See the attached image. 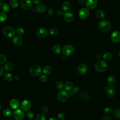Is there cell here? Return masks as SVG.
<instances>
[{
    "mask_svg": "<svg viewBox=\"0 0 120 120\" xmlns=\"http://www.w3.org/2000/svg\"><path fill=\"white\" fill-rule=\"evenodd\" d=\"M14 68L13 64L10 62L6 63L4 65V69L7 71H10L12 70Z\"/></svg>",
    "mask_w": 120,
    "mask_h": 120,
    "instance_id": "obj_24",
    "label": "cell"
},
{
    "mask_svg": "<svg viewBox=\"0 0 120 120\" xmlns=\"http://www.w3.org/2000/svg\"><path fill=\"white\" fill-rule=\"evenodd\" d=\"M16 33L18 36H22L25 33L24 29L22 27H19L16 30Z\"/></svg>",
    "mask_w": 120,
    "mask_h": 120,
    "instance_id": "obj_35",
    "label": "cell"
},
{
    "mask_svg": "<svg viewBox=\"0 0 120 120\" xmlns=\"http://www.w3.org/2000/svg\"><path fill=\"white\" fill-rule=\"evenodd\" d=\"M52 51L54 53L56 54H59L60 53L61 51V47L58 45H55L52 47Z\"/></svg>",
    "mask_w": 120,
    "mask_h": 120,
    "instance_id": "obj_28",
    "label": "cell"
},
{
    "mask_svg": "<svg viewBox=\"0 0 120 120\" xmlns=\"http://www.w3.org/2000/svg\"><path fill=\"white\" fill-rule=\"evenodd\" d=\"M7 61V58L3 54H0V64H3Z\"/></svg>",
    "mask_w": 120,
    "mask_h": 120,
    "instance_id": "obj_40",
    "label": "cell"
},
{
    "mask_svg": "<svg viewBox=\"0 0 120 120\" xmlns=\"http://www.w3.org/2000/svg\"><path fill=\"white\" fill-rule=\"evenodd\" d=\"M112 113L114 117L117 119H120V109H115L113 110Z\"/></svg>",
    "mask_w": 120,
    "mask_h": 120,
    "instance_id": "obj_36",
    "label": "cell"
},
{
    "mask_svg": "<svg viewBox=\"0 0 120 120\" xmlns=\"http://www.w3.org/2000/svg\"><path fill=\"white\" fill-rule=\"evenodd\" d=\"M1 9L3 12H8L10 10V7L9 4L6 2L3 3L1 6Z\"/></svg>",
    "mask_w": 120,
    "mask_h": 120,
    "instance_id": "obj_23",
    "label": "cell"
},
{
    "mask_svg": "<svg viewBox=\"0 0 120 120\" xmlns=\"http://www.w3.org/2000/svg\"><path fill=\"white\" fill-rule=\"evenodd\" d=\"M48 110V109L47 106H44L41 109V112H42V113L45 114L47 113Z\"/></svg>",
    "mask_w": 120,
    "mask_h": 120,
    "instance_id": "obj_45",
    "label": "cell"
},
{
    "mask_svg": "<svg viewBox=\"0 0 120 120\" xmlns=\"http://www.w3.org/2000/svg\"><path fill=\"white\" fill-rule=\"evenodd\" d=\"M78 2L80 4H83L85 3H86L85 2V0H78Z\"/></svg>",
    "mask_w": 120,
    "mask_h": 120,
    "instance_id": "obj_51",
    "label": "cell"
},
{
    "mask_svg": "<svg viewBox=\"0 0 120 120\" xmlns=\"http://www.w3.org/2000/svg\"><path fill=\"white\" fill-rule=\"evenodd\" d=\"M36 34L39 38H44L47 36V31L45 28L40 27L36 30Z\"/></svg>",
    "mask_w": 120,
    "mask_h": 120,
    "instance_id": "obj_7",
    "label": "cell"
},
{
    "mask_svg": "<svg viewBox=\"0 0 120 120\" xmlns=\"http://www.w3.org/2000/svg\"><path fill=\"white\" fill-rule=\"evenodd\" d=\"M74 48L70 45H65L62 49V54L66 56L71 55L74 52Z\"/></svg>",
    "mask_w": 120,
    "mask_h": 120,
    "instance_id": "obj_6",
    "label": "cell"
},
{
    "mask_svg": "<svg viewBox=\"0 0 120 120\" xmlns=\"http://www.w3.org/2000/svg\"><path fill=\"white\" fill-rule=\"evenodd\" d=\"M63 88L66 90L70 91L74 88V83L71 82H68L64 84Z\"/></svg>",
    "mask_w": 120,
    "mask_h": 120,
    "instance_id": "obj_21",
    "label": "cell"
},
{
    "mask_svg": "<svg viewBox=\"0 0 120 120\" xmlns=\"http://www.w3.org/2000/svg\"><path fill=\"white\" fill-rule=\"evenodd\" d=\"M116 80L113 75H110L107 78V82L110 85H113L116 82Z\"/></svg>",
    "mask_w": 120,
    "mask_h": 120,
    "instance_id": "obj_26",
    "label": "cell"
},
{
    "mask_svg": "<svg viewBox=\"0 0 120 120\" xmlns=\"http://www.w3.org/2000/svg\"><path fill=\"white\" fill-rule=\"evenodd\" d=\"M4 78L6 81L9 82V81H11L13 79V76L11 74L7 73L4 74Z\"/></svg>",
    "mask_w": 120,
    "mask_h": 120,
    "instance_id": "obj_33",
    "label": "cell"
},
{
    "mask_svg": "<svg viewBox=\"0 0 120 120\" xmlns=\"http://www.w3.org/2000/svg\"><path fill=\"white\" fill-rule=\"evenodd\" d=\"M12 111L8 108H5L3 111V114L6 117H9L12 114Z\"/></svg>",
    "mask_w": 120,
    "mask_h": 120,
    "instance_id": "obj_27",
    "label": "cell"
},
{
    "mask_svg": "<svg viewBox=\"0 0 120 120\" xmlns=\"http://www.w3.org/2000/svg\"></svg>",
    "mask_w": 120,
    "mask_h": 120,
    "instance_id": "obj_60",
    "label": "cell"
},
{
    "mask_svg": "<svg viewBox=\"0 0 120 120\" xmlns=\"http://www.w3.org/2000/svg\"><path fill=\"white\" fill-rule=\"evenodd\" d=\"M31 107V104L28 100H24L21 104V109L24 111H29Z\"/></svg>",
    "mask_w": 120,
    "mask_h": 120,
    "instance_id": "obj_13",
    "label": "cell"
},
{
    "mask_svg": "<svg viewBox=\"0 0 120 120\" xmlns=\"http://www.w3.org/2000/svg\"><path fill=\"white\" fill-rule=\"evenodd\" d=\"M58 119L59 120H64L65 119V115L64 113L60 112L58 114Z\"/></svg>",
    "mask_w": 120,
    "mask_h": 120,
    "instance_id": "obj_43",
    "label": "cell"
},
{
    "mask_svg": "<svg viewBox=\"0 0 120 120\" xmlns=\"http://www.w3.org/2000/svg\"><path fill=\"white\" fill-rule=\"evenodd\" d=\"M94 68L98 72H104L107 68V64L105 61L103 60H99L95 63Z\"/></svg>",
    "mask_w": 120,
    "mask_h": 120,
    "instance_id": "obj_2",
    "label": "cell"
},
{
    "mask_svg": "<svg viewBox=\"0 0 120 120\" xmlns=\"http://www.w3.org/2000/svg\"><path fill=\"white\" fill-rule=\"evenodd\" d=\"M52 71V68L49 66H45L44 67L43 69V72L45 75H49Z\"/></svg>",
    "mask_w": 120,
    "mask_h": 120,
    "instance_id": "obj_25",
    "label": "cell"
},
{
    "mask_svg": "<svg viewBox=\"0 0 120 120\" xmlns=\"http://www.w3.org/2000/svg\"><path fill=\"white\" fill-rule=\"evenodd\" d=\"M118 54H119V57L120 58V51L119 52V53H118Z\"/></svg>",
    "mask_w": 120,
    "mask_h": 120,
    "instance_id": "obj_55",
    "label": "cell"
},
{
    "mask_svg": "<svg viewBox=\"0 0 120 120\" xmlns=\"http://www.w3.org/2000/svg\"><path fill=\"white\" fill-rule=\"evenodd\" d=\"M35 120H46L45 114L42 113L38 114L35 118Z\"/></svg>",
    "mask_w": 120,
    "mask_h": 120,
    "instance_id": "obj_34",
    "label": "cell"
},
{
    "mask_svg": "<svg viewBox=\"0 0 120 120\" xmlns=\"http://www.w3.org/2000/svg\"><path fill=\"white\" fill-rule=\"evenodd\" d=\"M14 118L16 120H22L24 117L23 112L20 109H17L13 113Z\"/></svg>",
    "mask_w": 120,
    "mask_h": 120,
    "instance_id": "obj_10",
    "label": "cell"
},
{
    "mask_svg": "<svg viewBox=\"0 0 120 120\" xmlns=\"http://www.w3.org/2000/svg\"><path fill=\"white\" fill-rule=\"evenodd\" d=\"M80 91V89L79 87H75L74 88H73V89L70 90L69 91V94L71 96H74L75 94L78 93Z\"/></svg>",
    "mask_w": 120,
    "mask_h": 120,
    "instance_id": "obj_29",
    "label": "cell"
},
{
    "mask_svg": "<svg viewBox=\"0 0 120 120\" xmlns=\"http://www.w3.org/2000/svg\"><path fill=\"white\" fill-rule=\"evenodd\" d=\"M7 19V15L3 12H0V22H3Z\"/></svg>",
    "mask_w": 120,
    "mask_h": 120,
    "instance_id": "obj_38",
    "label": "cell"
},
{
    "mask_svg": "<svg viewBox=\"0 0 120 120\" xmlns=\"http://www.w3.org/2000/svg\"><path fill=\"white\" fill-rule=\"evenodd\" d=\"M53 13H54V11L52 8H51L48 10V14L49 16H52L53 15Z\"/></svg>",
    "mask_w": 120,
    "mask_h": 120,
    "instance_id": "obj_47",
    "label": "cell"
},
{
    "mask_svg": "<svg viewBox=\"0 0 120 120\" xmlns=\"http://www.w3.org/2000/svg\"><path fill=\"white\" fill-rule=\"evenodd\" d=\"M3 36L7 38H11L14 37L15 35V30L11 27L6 26L2 30Z\"/></svg>",
    "mask_w": 120,
    "mask_h": 120,
    "instance_id": "obj_4",
    "label": "cell"
},
{
    "mask_svg": "<svg viewBox=\"0 0 120 120\" xmlns=\"http://www.w3.org/2000/svg\"><path fill=\"white\" fill-rule=\"evenodd\" d=\"M10 6L13 8H16L18 6V1L17 0H10Z\"/></svg>",
    "mask_w": 120,
    "mask_h": 120,
    "instance_id": "obj_32",
    "label": "cell"
},
{
    "mask_svg": "<svg viewBox=\"0 0 120 120\" xmlns=\"http://www.w3.org/2000/svg\"><path fill=\"white\" fill-rule=\"evenodd\" d=\"M96 16L99 19H102L105 17V14L103 11L101 10H98L96 12Z\"/></svg>",
    "mask_w": 120,
    "mask_h": 120,
    "instance_id": "obj_31",
    "label": "cell"
},
{
    "mask_svg": "<svg viewBox=\"0 0 120 120\" xmlns=\"http://www.w3.org/2000/svg\"><path fill=\"white\" fill-rule=\"evenodd\" d=\"M48 120H58V119H57L55 118H51Z\"/></svg>",
    "mask_w": 120,
    "mask_h": 120,
    "instance_id": "obj_53",
    "label": "cell"
},
{
    "mask_svg": "<svg viewBox=\"0 0 120 120\" xmlns=\"http://www.w3.org/2000/svg\"><path fill=\"white\" fill-rule=\"evenodd\" d=\"M77 71L81 75L85 74L88 71L87 66L84 63L80 64L77 68Z\"/></svg>",
    "mask_w": 120,
    "mask_h": 120,
    "instance_id": "obj_15",
    "label": "cell"
},
{
    "mask_svg": "<svg viewBox=\"0 0 120 120\" xmlns=\"http://www.w3.org/2000/svg\"><path fill=\"white\" fill-rule=\"evenodd\" d=\"M39 80L41 82H45L47 80V77L45 75H41L39 77Z\"/></svg>",
    "mask_w": 120,
    "mask_h": 120,
    "instance_id": "obj_41",
    "label": "cell"
},
{
    "mask_svg": "<svg viewBox=\"0 0 120 120\" xmlns=\"http://www.w3.org/2000/svg\"><path fill=\"white\" fill-rule=\"evenodd\" d=\"M1 109H2V106L1 105H0V111L1 110Z\"/></svg>",
    "mask_w": 120,
    "mask_h": 120,
    "instance_id": "obj_56",
    "label": "cell"
},
{
    "mask_svg": "<svg viewBox=\"0 0 120 120\" xmlns=\"http://www.w3.org/2000/svg\"><path fill=\"white\" fill-rule=\"evenodd\" d=\"M90 95L89 93L86 92H82L80 94V98L82 101L87 102L90 99Z\"/></svg>",
    "mask_w": 120,
    "mask_h": 120,
    "instance_id": "obj_19",
    "label": "cell"
},
{
    "mask_svg": "<svg viewBox=\"0 0 120 120\" xmlns=\"http://www.w3.org/2000/svg\"><path fill=\"white\" fill-rule=\"evenodd\" d=\"M69 98V94L64 90H60L57 94V100L60 102H65L68 100Z\"/></svg>",
    "mask_w": 120,
    "mask_h": 120,
    "instance_id": "obj_5",
    "label": "cell"
},
{
    "mask_svg": "<svg viewBox=\"0 0 120 120\" xmlns=\"http://www.w3.org/2000/svg\"><path fill=\"white\" fill-rule=\"evenodd\" d=\"M9 106L13 109H16L20 106V102L16 99H12L10 100L9 103Z\"/></svg>",
    "mask_w": 120,
    "mask_h": 120,
    "instance_id": "obj_16",
    "label": "cell"
},
{
    "mask_svg": "<svg viewBox=\"0 0 120 120\" xmlns=\"http://www.w3.org/2000/svg\"><path fill=\"white\" fill-rule=\"evenodd\" d=\"M64 87V84L63 82L61 81L58 82L56 83V87L59 90H61Z\"/></svg>",
    "mask_w": 120,
    "mask_h": 120,
    "instance_id": "obj_42",
    "label": "cell"
},
{
    "mask_svg": "<svg viewBox=\"0 0 120 120\" xmlns=\"http://www.w3.org/2000/svg\"><path fill=\"white\" fill-rule=\"evenodd\" d=\"M111 39L114 43H117L120 41V32L118 30L114 31L111 35Z\"/></svg>",
    "mask_w": 120,
    "mask_h": 120,
    "instance_id": "obj_12",
    "label": "cell"
},
{
    "mask_svg": "<svg viewBox=\"0 0 120 120\" xmlns=\"http://www.w3.org/2000/svg\"><path fill=\"white\" fill-rule=\"evenodd\" d=\"M32 1H33L34 4L38 5L41 2V0H32Z\"/></svg>",
    "mask_w": 120,
    "mask_h": 120,
    "instance_id": "obj_50",
    "label": "cell"
},
{
    "mask_svg": "<svg viewBox=\"0 0 120 120\" xmlns=\"http://www.w3.org/2000/svg\"><path fill=\"white\" fill-rule=\"evenodd\" d=\"M15 80H16V81H19V78L17 77V76H15Z\"/></svg>",
    "mask_w": 120,
    "mask_h": 120,
    "instance_id": "obj_54",
    "label": "cell"
},
{
    "mask_svg": "<svg viewBox=\"0 0 120 120\" xmlns=\"http://www.w3.org/2000/svg\"><path fill=\"white\" fill-rule=\"evenodd\" d=\"M12 42L14 45L16 46L20 45L22 42V38L19 36H15L13 37L12 39Z\"/></svg>",
    "mask_w": 120,
    "mask_h": 120,
    "instance_id": "obj_18",
    "label": "cell"
},
{
    "mask_svg": "<svg viewBox=\"0 0 120 120\" xmlns=\"http://www.w3.org/2000/svg\"><path fill=\"white\" fill-rule=\"evenodd\" d=\"M27 117L29 119H32L34 116V113L32 111H29L26 113Z\"/></svg>",
    "mask_w": 120,
    "mask_h": 120,
    "instance_id": "obj_44",
    "label": "cell"
},
{
    "mask_svg": "<svg viewBox=\"0 0 120 120\" xmlns=\"http://www.w3.org/2000/svg\"><path fill=\"white\" fill-rule=\"evenodd\" d=\"M98 28L101 31L103 32H106L111 29V24L109 21L107 20H103L99 22Z\"/></svg>",
    "mask_w": 120,
    "mask_h": 120,
    "instance_id": "obj_1",
    "label": "cell"
},
{
    "mask_svg": "<svg viewBox=\"0 0 120 120\" xmlns=\"http://www.w3.org/2000/svg\"><path fill=\"white\" fill-rule=\"evenodd\" d=\"M58 32V30L56 28H52L49 30L50 34L52 36L56 35L57 34Z\"/></svg>",
    "mask_w": 120,
    "mask_h": 120,
    "instance_id": "obj_39",
    "label": "cell"
},
{
    "mask_svg": "<svg viewBox=\"0 0 120 120\" xmlns=\"http://www.w3.org/2000/svg\"><path fill=\"white\" fill-rule=\"evenodd\" d=\"M97 4V0H87L85 3L86 7L90 9H92L95 8Z\"/></svg>",
    "mask_w": 120,
    "mask_h": 120,
    "instance_id": "obj_14",
    "label": "cell"
},
{
    "mask_svg": "<svg viewBox=\"0 0 120 120\" xmlns=\"http://www.w3.org/2000/svg\"><path fill=\"white\" fill-rule=\"evenodd\" d=\"M4 74V69L3 68L0 66V77L1 76Z\"/></svg>",
    "mask_w": 120,
    "mask_h": 120,
    "instance_id": "obj_49",
    "label": "cell"
},
{
    "mask_svg": "<svg viewBox=\"0 0 120 120\" xmlns=\"http://www.w3.org/2000/svg\"><path fill=\"white\" fill-rule=\"evenodd\" d=\"M112 110L111 107H107L105 108L104 109V113L106 115H110L112 113Z\"/></svg>",
    "mask_w": 120,
    "mask_h": 120,
    "instance_id": "obj_37",
    "label": "cell"
},
{
    "mask_svg": "<svg viewBox=\"0 0 120 120\" xmlns=\"http://www.w3.org/2000/svg\"><path fill=\"white\" fill-rule=\"evenodd\" d=\"M1 6V1L0 0V7Z\"/></svg>",
    "mask_w": 120,
    "mask_h": 120,
    "instance_id": "obj_57",
    "label": "cell"
},
{
    "mask_svg": "<svg viewBox=\"0 0 120 120\" xmlns=\"http://www.w3.org/2000/svg\"><path fill=\"white\" fill-rule=\"evenodd\" d=\"M105 91L106 95L109 98H112L115 95V93H116L115 90L112 86L110 85V86H106L105 88Z\"/></svg>",
    "mask_w": 120,
    "mask_h": 120,
    "instance_id": "obj_8",
    "label": "cell"
},
{
    "mask_svg": "<svg viewBox=\"0 0 120 120\" xmlns=\"http://www.w3.org/2000/svg\"><path fill=\"white\" fill-rule=\"evenodd\" d=\"M96 57H97V59L100 60V58H101V56H100V55L99 54H97V55H96Z\"/></svg>",
    "mask_w": 120,
    "mask_h": 120,
    "instance_id": "obj_52",
    "label": "cell"
},
{
    "mask_svg": "<svg viewBox=\"0 0 120 120\" xmlns=\"http://www.w3.org/2000/svg\"><path fill=\"white\" fill-rule=\"evenodd\" d=\"M29 72L32 76H38L41 75L42 73V69L39 65L34 64L30 67Z\"/></svg>",
    "mask_w": 120,
    "mask_h": 120,
    "instance_id": "obj_3",
    "label": "cell"
},
{
    "mask_svg": "<svg viewBox=\"0 0 120 120\" xmlns=\"http://www.w3.org/2000/svg\"><path fill=\"white\" fill-rule=\"evenodd\" d=\"M32 6V3L30 0H22L20 2V7L23 10H28Z\"/></svg>",
    "mask_w": 120,
    "mask_h": 120,
    "instance_id": "obj_9",
    "label": "cell"
},
{
    "mask_svg": "<svg viewBox=\"0 0 120 120\" xmlns=\"http://www.w3.org/2000/svg\"></svg>",
    "mask_w": 120,
    "mask_h": 120,
    "instance_id": "obj_59",
    "label": "cell"
},
{
    "mask_svg": "<svg viewBox=\"0 0 120 120\" xmlns=\"http://www.w3.org/2000/svg\"><path fill=\"white\" fill-rule=\"evenodd\" d=\"M102 120H112V117H111L110 116H105V117H103V119H102Z\"/></svg>",
    "mask_w": 120,
    "mask_h": 120,
    "instance_id": "obj_48",
    "label": "cell"
},
{
    "mask_svg": "<svg viewBox=\"0 0 120 120\" xmlns=\"http://www.w3.org/2000/svg\"><path fill=\"white\" fill-rule=\"evenodd\" d=\"M0 101H1V99L0 98Z\"/></svg>",
    "mask_w": 120,
    "mask_h": 120,
    "instance_id": "obj_58",
    "label": "cell"
},
{
    "mask_svg": "<svg viewBox=\"0 0 120 120\" xmlns=\"http://www.w3.org/2000/svg\"><path fill=\"white\" fill-rule=\"evenodd\" d=\"M103 58L105 60H109L112 58V54L110 52H106L103 54Z\"/></svg>",
    "mask_w": 120,
    "mask_h": 120,
    "instance_id": "obj_30",
    "label": "cell"
},
{
    "mask_svg": "<svg viewBox=\"0 0 120 120\" xmlns=\"http://www.w3.org/2000/svg\"><path fill=\"white\" fill-rule=\"evenodd\" d=\"M62 8L64 11H68L71 8V4L68 1H64L62 4Z\"/></svg>",
    "mask_w": 120,
    "mask_h": 120,
    "instance_id": "obj_22",
    "label": "cell"
},
{
    "mask_svg": "<svg viewBox=\"0 0 120 120\" xmlns=\"http://www.w3.org/2000/svg\"><path fill=\"white\" fill-rule=\"evenodd\" d=\"M56 14L57 15L59 16H61L62 15H64V12L63 11L61 10V9H58L57 11V12H56Z\"/></svg>",
    "mask_w": 120,
    "mask_h": 120,
    "instance_id": "obj_46",
    "label": "cell"
},
{
    "mask_svg": "<svg viewBox=\"0 0 120 120\" xmlns=\"http://www.w3.org/2000/svg\"><path fill=\"white\" fill-rule=\"evenodd\" d=\"M64 18L66 22H70L73 21L74 19V16L71 12H67L64 13Z\"/></svg>",
    "mask_w": 120,
    "mask_h": 120,
    "instance_id": "obj_17",
    "label": "cell"
},
{
    "mask_svg": "<svg viewBox=\"0 0 120 120\" xmlns=\"http://www.w3.org/2000/svg\"><path fill=\"white\" fill-rule=\"evenodd\" d=\"M36 10L38 13H43L45 12L46 10V8L44 5L42 4H39L36 6Z\"/></svg>",
    "mask_w": 120,
    "mask_h": 120,
    "instance_id": "obj_20",
    "label": "cell"
},
{
    "mask_svg": "<svg viewBox=\"0 0 120 120\" xmlns=\"http://www.w3.org/2000/svg\"><path fill=\"white\" fill-rule=\"evenodd\" d=\"M90 15L89 11L86 8H81L79 12V16L82 19H86Z\"/></svg>",
    "mask_w": 120,
    "mask_h": 120,
    "instance_id": "obj_11",
    "label": "cell"
}]
</instances>
